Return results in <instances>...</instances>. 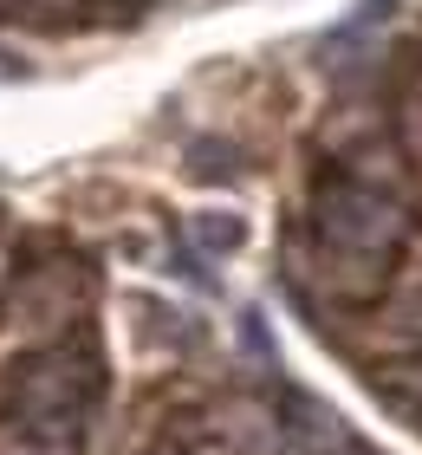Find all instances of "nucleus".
I'll return each mask as SVG.
<instances>
[{"label":"nucleus","mask_w":422,"mask_h":455,"mask_svg":"<svg viewBox=\"0 0 422 455\" xmlns=\"http://www.w3.org/2000/svg\"><path fill=\"white\" fill-rule=\"evenodd\" d=\"M104 280L66 228L0 202V455H84L104 417Z\"/></svg>","instance_id":"1"},{"label":"nucleus","mask_w":422,"mask_h":455,"mask_svg":"<svg viewBox=\"0 0 422 455\" xmlns=\"http://www.w3.org/2000/svg\"><path fill=\"white\" fill-rule=\"evenodd\" d=\"M156 0H0V33L13 39H66L92 27H123Z\"/></svg>","instance_id":"2"},{"label":"nucleus","mask_w":422,"mask_h":455,"mask_svg":"<svg viewBox=\"0 0 422 455\" xmlns=\"http://www.w3.org/2000/svg\"><path fill=\"white\" fill-rule=\"evenodd\" d=\"M188 241L208 247V254H235L247 241V221L241 215H188Z\"/></svg>","instance_id":"3"},{"label":"nucleus","mask_w":422,"mask_h":455,"mask_svg":"<svg viewBox=\"0 0 422 455\" xmlns=\"http://www.w3.org/2000/svg\"><path fill=\"white\" fill-rule=\"evenodd\" d=\"M188 170L195 176H235V150H227V143H195V150H188Z\"/></svg>","instance_id":"4"}]
</instances>
